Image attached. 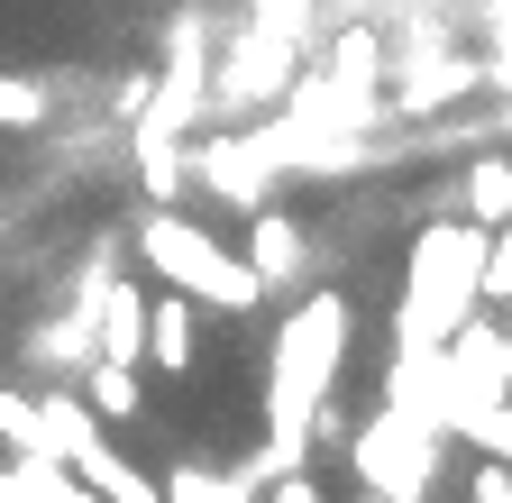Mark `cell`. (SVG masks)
<instances>
[{
    "mask_svg": "<svg viewBox=\"0 0 512 503\" xmlns=\"http://www.w3.org/2000/svg\"><path fill=\"white\" fill-rule=\"evenodd\" d=\"M0 311H10V302H0Z\"/></svg>",
    "mask_w": 512,
    "mask_h": 503,
    "instance_id": "cell-24",
    "label": "cell"
},
{
    "mask_svg": "<svg viewBox=\"0 0 512 503\" xmlns=\"http://www.w3.org/2000/svg\"><path fill=\"white\" fill-rule=\"evenodd\" d=\"M302 74V37L266 28V19H247L220 55H211V110H238V119H275L284 92Z\"/></svg>",
    "mask_w": 512,
    "mask_h": 503,
    "instance_id": "cell-6",
    "label": "cell"
},
{
    "mask_svg": "<svg viewBox=\"0 0 512 503\" xmlns=\"http://www.w3.org/2000/svg\"><path fill=\"white\" fill-rule=\"evenodd\" d=\"M74 394L92 403V421H138V403H147L138 366H119V357H83L74 366Z\"/></svg>",
    "mask_w": 512,
    "mask_h": 503,
    "instance_id": "cell-14",
    "label": "cell"
},
{
    "mask_svg": "<svg viewBox=\"0 0 512 503\" xmlns=\"http://www.w3.org/2000/svg\"><path fill=\"white\" fill-rule=\"evenodd\" d=\"M412 211H421V220H448V211H458V174H439V183H421V193H412Z\"/></svg>",
    "mask_w": 512,
    "mask_h": 503,
    "instance_id": "cell-22",
    "label": "cell"
},
{
    "mask_svg": "<svg viewBox=\"0 0 512 503\" xmlns=\"http://www.w3.org/2000/svg\"><path fill=\"white\" fill-rule=\"evenodd\" d=\"M320 74H330L348 101H366V110H384V37L357 19V28H339L330 37V55H320Z\"/></svg>",
    "mask_w": 512,
    "mask_h": 503,
    "instance_id": "cell-12",
    "label": "cell"
},
{
    "mask_svg": "<svg viewBox=\"0 0 512 503\" xmlns=\"http://www.w3.org/2000/svg\"><path fill=\"white\" fill-rule=\"evenodd\" d=\"M138 266L165 284V293H192L202 311H229V321H247L256 302H266V284L247 275V257H229V247L211 238V229H192L183 211H156L147 202V220H138Z\"/></svg>",
    "mask_w": 512,
    "mask_h": 503,
    "instance_id": "cell-2",
    "label": "cell"
},
{
    "mask_svg": "<svg viewBox=\"0 0 512 503\" xmlns=\"http://www.w3.org/2000/svg\"><path fill=\"white\" fill-rule=\"evenodd\" d=\"M183 165L229 211H266L275 202V174H293V147H284V119H247V129H220L202 147H183Z\"/></svg>",
    "mask_w": 512,
    "mask_h": 503,
    "instance_id": "cell-5",
    "label": "cell"
},
{
    "mask_svg": "<svg viewBox=\"0 0 512 503\" xmlns=\"http://www.w3.org/2000/svg\"><path fill=\"white\" fill-rule=\"evenodd\" d=\"M128 156H138V193H147L156 211H174V202H183V183H192L183 138H174V129H156V119H128Z\"/></svg>",
    "mask_w": 512,
    "mask_h": 503,
    "instance_id": "cell-11",
    "label": "cell"
},
{
    "mask_svg": "<svg viewBox=\"0 0 512 503\" xmlns=\"http://www.w3.org/2000/svg\"><path fill=\"white\" fill-rule=\"evenodd\" d=\"M485 302H494V311H512V220H503V229H485Z\"/></svg>",
    "mask_w": 512,
    "mask_h": 503,
    "instance_id": "cell-19",
    "label": "cell"
},
{
    "mask_svg": "<svg viewBox=\"0 0 512 503\" xmlns=\"http://www.w3.org/2000/svg\"><path fill=\"white\" fill-rule=\"evenodd\" d=\"M64 476H74V485H92L101 503H165V494H156V476H138V467L110 449V430L92 439V449H74V458H64Z\"/></svg>",
    "mask_w": 512,
    "mask_h": 503,
    "instance_id": "cell-13",
    "label": "cell"
},
{
    "mask_svg": "<svg viewBox=\"0 0 512 503\" xmlns=\"http://www.w3.org/2000/svg\"><path fill=\"white\" fill-rule=\"evenodd\" d=\"M0 439H10L19 458H55V449H46V412H37V394H10V385H0Z\"/></svg>",
    "mask_w": 512,
    "mask_h": 503,
    "instance_id": "cell-17",
    "label": "cell"
},
{
    "mask_svg": "<svg viewBox=\"0 0 512 503\" xmlns=\"http://www.w3.org/2000/svg\"><path fill=\"white\" fill-rule=\"evenodd\" d=\"M156 494H165V503H256V485H247L238 467L220 476V467H202V458H183V467H174Z\"/></svg>",
    "mask_w": 512,
    "mask_h": 503,
    "instance_id": "cell-16",
    "label": "cell"
},
{
    "mask_svg": "<svg viewBox=\"0 0 512 503\" xmlns=\"http://www.w3.org/2000/svg\"><path fill=\"white\" fill-rule=\"evenodd\" d=\"M256 503H330V494H320V476L302 467V476H275L266 494H256Z\"/></svg>",
    "mask_w": 512,
    "mask_h": 503,
    "instance_id": "cell-20",
    "label": "cell"
},
{
    "mask_svg": "<svg viewBox=\"0 0 512 503\" xmlns=\"http://www.w3.org/2000/svg\"><path fill=\"white\" fill-rule=\"evenodd\" d=\"M458 211H467L476 229H503V220H512V156H476V165L458 174Z\"/></svg>",
    "mask_w": 512,
    "mask_h": 503,
    "instance_id": "cell-15",
    "label": "cell"
},
{
    "mask_svg": "<svg viewBox=\"0 0 512 503\" xmlns=\"http://www.w3.org/2000/svg\"><path fill=\"white\" fill-rule=\"evenodd\" d=\"M357 503H375V494H357Z\"/></svg>",
    "mask_w": 512,
    "mask_h": 503,
    "instance_id": "cell-23",
    "label": "cell"
},
{
    "mask_svg": "<svg viewBox=\"0 0 512 503\" xmlns=\"http://www.w3.org/2000/svg\"><path fill=\"white\" fill-rule=\"evenodd\" d=\"M192 293H147V357L138 366H156V375H192V357H202V330H192Z\"/></svg>",
    "mask_w": 512,
    "mask_h": 503,
    "instance_id": "cell-10",
    "label": "cell"
},
{
    "mask_svg": "<svg viewBox=\"0 0 512 503\" xmlns=\"http://www.w3.org/2000/svg\"><path fill=\"white\" fill-rule=\"evenodd\" d=\"M46 110H55V92L37 74H0V129H37Z\"/></svg>",
    "mask_w": 512,
    "mask_h": 503,
    "instance_id": "cell-18",
    "label": "cell"
},
{
    "mask_svg": "<svg viewBox=\"0 0 512 503\" xmlns=\"http://www.w3.org/2000/svg\"><path fill=\"white\" fill-rule=\"evenodd\" d=\"M247 275L266 284V293H284V284H302L311 275V238H302V220L293 211H247Z\"/></svg>",
    "mask_w": 512,
    "mask_h": 503,
    "instance_id": "cell-8",
    "label": "cell"
},
{
    "mask_svg": "<svg viewBox=\"0 0 512 503\" xmlns=\"http://www.w3.org/2000/svg\"><path fill=\"white\" fill-rule=\"evenodd\" d=\"M348 293H311L302 311H284V330L266 348V421H293L320 403V394H339V375H348Z\"/></svg>",
    "mask_w": 512,
    "mask_h": 503,
    "instance_id": "cell-3",
    "label": "cell"
},
{
    "mask_svg": "<svg viewBox=\"0 0 512 503\" xmlns=\"http://www.w3.org/2000/svg\"><path fill=\"white\" fill-rule=\"evenodd\" d=\"M348 467H357V485L375 503H430V485H439V430L384 403L375 421L348 430Z\"/></svg>",
    "mask_w": 512,
    "mask_h": 503,
    "instance_id": "cell-4",
    "label": "cell"
},
{
    "mask_svg": "<svg viewBox=\"0 0 512 503\" xmlns=\"http://www.w3.org/2000/svg\"><path fill=\"white\" fill-rule=\"evenodd\" d=\"M485 83V55H439V28H412L403 37V74H394V119H430V110H448V101H467Z\"/></svg>",
    "mask_w": 512,
    "mask_h": 503,
    "instance_id": "cell-7",
    "label": "cell"
},
{
    "mask_svg": "<svg viewBox=\"0 0 512 503\" xmlns=\"http://www.w3.org/2000/svg\"><path fill=\"white\" fill-rule=\"evenodd\" d=\"M83 311H92V357H119V366L147 357V284H119L110 275Z\"/></svg>",
    "mask_w": 512,
    "mask_h": 503,
    "instance_id": "cell-9",
    "label": "cell"
},
{
    "mask_svg": "<svg viewBox=\"0 0 512 503\" xmlns=\"http://www.w3.org/2000/svg\"><path fill=\"white\" fill-rule=\"evenodd\" d=\"M467 503H512V467H503V458H485V467H476V485H467Z\"/></svg>",
    "mask_w": 512,
    "mask_h": 503,
    "instance_id": "cell-21",
    "label": "cell"
},
{
    "mask_svg": "<svg viewBox=\"0 0 512 503\" xmlns=\"http://www.w3.org/2000/svg\"><path fill=\"white\" fill-rule=\"evenodd\" d=\"M467 311H485V229H476L467 211L421 220V229H412V257H403L394 348H439Z\"/></svg>",
    "mask_w": 512,
    "mask_h": 503,
    "instance_id": "cell-1",
    "label": "cell"
}]
</instances>
